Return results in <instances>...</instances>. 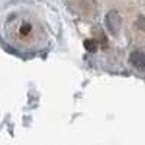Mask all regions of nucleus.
Wrapping results in <instances>:
<instances>
[{
  "label": "nucleus",
  "instance_id": "1",
  "mask_svg": "<svg viewBox=\"0 0 145 145\" xmlns=\"http://www.w3.org/2000/svg\"><path fill=\"white\" fill-rule=\"evenodd\" d=\"M0 32L5 42L20 52L39 51L50 41L45 20L39 12L23 3L6 10L0 20Z\"/></svg>",
  "mask_w": 145,
  "mask_h": 145
}]
</instances>
